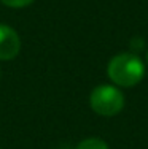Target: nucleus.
Returning <instances> with one entry per match:
<instances>
[{
    "mask_svg": "<svg viewBox=\"0 0 148 149\" xmlns=\"http://www.w3.org/2000/svg\"><path fill=\"white\" fill-rule=\"evenodd\" d=\"M108 78L119 87H134L145 76V65L139 56L123 52L115 56L107 67Z\"/></svg>",
    "mask_w": 148,
    "mask_h": 149,
    "instance_id": "f257e3e1",
    "label": "nucleus"
},
{
    "mask_svg": "<svg viewBox=\"0 0 148 149\" xmlns=\"http://www.w3.org/2000/svg\"><path fill=\"white\" fill-rule=\"evenodd\" d=\"M91 108L100 116H116L124 108V95L115 86L102 84L91 92Z\"/></svg>",
    "mask_w": 148,
    "mask_h": 149,
    "instance_id": "f03ea898",
    "label": "nucleus"
},
{
    "mask_svg": "<svg viewBox=\"0 0 148 149\" xmlns=\"http://www.w3.org/2000/svg\"><path fill=\"white\" fill-rule=\"evenodd\" d=\"M21 40L16 30L6 24H0V60H11L19 54Z\"/></svg>",
    "mask_w": 148,
    "mask_h": 149,
    "instance_id": "7ed1b4c3",
    "label": "nucleus"
},
{
    "mask_svg": "<svg viewBox=\"0 0 148 149\" xmlns=\"http://www.w3.org/2000/svg\"><path fill=\"white\" fill-rule=\"evenodd\" d=\"M75 149H108V144L100 138H86Z\"/></svg>",
    "mask_w": 148,
    "mask_h": 149,
    "instance_id": "20e7f679",
    "label": "nucleus"
},
{
    "mask_svg": "<svg viewBox=\"0 0 148 149\" xmlns=\"http://www.w3.org/2000/svg\"><path fill=\"white\" fill-rule=\"evenodd\" d=\"M0 2L10 8H24V6L30 5L34 0H0Z\"/></svg>",
    "mask_w": 148,
    "mask_h": 149,
    "instance_id": "39448f33",
    "label": "nucleus"
},
{
    "mask_svg": "<svg viewBox=\"0 0 148 149\" xmlns=\"http://www.w3.org/2000/svg\"><path fill=\"white\" fill-rule=\"evenodd\" d=\"M147 62H148V52H147Z\"/></svg>",
    "mask_w": 148,
    "mask_h": 149,
    "instance_id": "423d86ee",
    "label": "nucleus"
}]
</instances>
